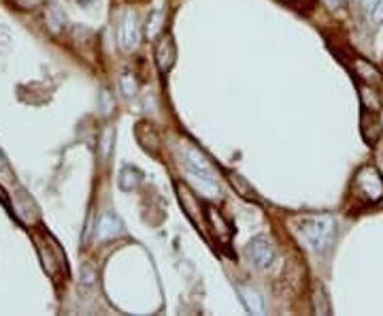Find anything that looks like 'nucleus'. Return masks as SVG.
<instances>
[{
    "label": "nucleus",
    "mask_w": 383,
    "mask_h": 316,
    "mask_svg": "<svg viewBox=\"0 0 383 316\" xmlns=\"http://www.w3.org/2000/svg\"><path fill=\"white\" fill-rule=\"evenodd\" d=\"M311 250H326L332 239H335V221L330 216H311V218H300L296 229H294Z\"/></svg>",
    "instance_id": "f257e3e1"
},
{
    "label": "nucleus",
    "mask_w": 383,
    "mask_h": 316,
    "mask_svg": "<svg viewBox=\"0 0 383 316\" xmlns=\"http://www.w3.org/2000/svg\"><path fill=\"white\" fill-rule=\"evenodd\" d=\"M355 190L371 203H377L383 199V180L377 169L364 167L360 174L355 176Z\"/></svg>",
    "instance_id": "f03ea898"
},
{
    "label": "nucleus",
    "mask_w": 383,
    "mask_h": 316,
    "mask_svg": "<svg viewBox=\"0 0 383 316\" xmlns=\"http://www.w3.org/2000/svg\"><path fill=\"white\" fill-rule=\"evenodd\" d=\"M247 257L258 270H266L275 261V250L271 246V241H266L264 237H255L247 244Z\"/></svg>",
    "instance_id": "7ed1b4c3"
},
{
    "label": "nucleus",
    "mask_w": 383,
    "mask_h": 316,
    "mask_svg": "<svg viewBox=\"0 0 383 316\" xmlns=\"http://www.w3.org/2000/svg\"><path fill=\"white\" fill-rule=\"evenodd\" d=\"M139 39H141V30H139V17L135 11H128L121 26H119V45L124 47L126 52L135 50L139 45Z\"/></svg>",
    "instance_id": "20e7f679"
},
{
    "label": "nucleus",
    "mask_w": 383,
    "mask_h": 316,
    "mask_svg": "<svg viewBox=\"0 0 383 316\" xmlns=\"http://www.w3.org/2000/svg\"><path fill=\"white\" fill-rule=\"evenodd\" d=\"M239 295L251 314H264V299L260 297L258 290H253L249 286H239Z\"/></svg>",
    "instance_id": "39448f33"
},
{
    "label": "nucleus",
    "mask_w": 383,
    "mask_h": 316,
    "mask_svg": "<svg viewBox=\"0 0 383 316\" xmlns=\"http://www.w3.org/2000/svg\"><path fill=\"white\" fill-rule=\"evenodd\" d=\"M175 58H177V50H175V43H173V37H166L160 47H158V66L160 71H170L173 64H175Z\"/></svg>",
    "instance_id": "423d86ee"
},
{
    "label": "nucleus",
    "mask_w": 383,
    "mask_h": 316,
    "mask_svg": "<svg viewBox=\"0 0 383 316\" xmlns=\"http://www.w3.org/2000/svg\"><path fill=\"white\" fill-rule=\"evenodd\" d=\"M119 221L113 214H102L98 223V239H109L119 233Z\"/></svg>",
    "instance_id": "0eeeda50"
},
{
    "label": "nucleus",
    "mask_w": 383,
    "mask_h": 316,
    "mask_svg": "<svg viewBox=\"0 0 383 316\" xmlns=\"http://www.w3.org/2000/svg\"><path fill=\"white\" fill-rule=\"evenodd\" d=\"M141 171L139 169H135V167H126L124 171H121V178H119V186L124 188V190H132V188H137L139 184H141Z\"/></svg>",
    "instance_id": "6e6552de"
},
{
    "label": "nucleus",
    "mask_w": 383,
    "mask_h": 316,
    "mask_svg": "<svg viewBox=\"0 0 383 316\" xmlns=\"http://www.w3.org/2000/svg\"><path fill=\"white\" fill-rule=\"evenodd\" d=\"M160 28H162V11L158 9V11H153V13L149 15V24H147V35H149V37H156Z\"/></svg>",
    "instance_id": "1a4fd4ad"
},
{
    "label": "nucleus",
    "mask_w": 383,
    "mask_h": 316,
    "mask_svg": "<svg viewBox=\"0 0 383 316\" xmlns=\"http://www.w3.org/2000/svg\"><path fill=\"white\" fill-rule=\"evenodd\" d=\"M121 90H124L126 96H132V94L137 92V84H135L132 75H128V73L121 77Z\"/></svg>",
    "instance_id": "9d476101"
},
{
    "label": "nucleus",
    "mask_w": 383,
    "mask_h": 316,
    "mask_svg": "<svg viewBox=\"0 0 383 316\" xmlns=\"http://www.w3.org/2000/svg\"><path fill=\"white\" fill-rule=\"evenodd\" d=\"M111 139H113V131L107 129L105 135H102V158L109 156V148H111Z\"/></svg>",
    "instance_id": "9b49d317"
},
{
    "label": "nucleus",
    "mask_w": 383,
    "mask_h": 316,
    "mask_svg": "<svg viewBox=\"0 0 383 316\" xmlns=\"http://www.w3.org/2000/svg\"><path fill=\"white\" fill-rule=\"evenodd\" d=\"M371 19H373V24H379V21H383V0H379L377 7L373 9V13H371Z\"/></svg>",
    "instance_id": "f8f14e48"
},
{
    "label": "nucleus",
    "mask_w": 383,
    "mask_h": 316,
    "mask_svg": "<svg viewBox=\"0 0 383 316\" xmlns=\"http://www.w3.org/2000/svg\"><path fill=\"white\" fill-rule=\"evenodd\" d=\"M377 3H379V0H362V7H364V11L371 15V13H373V9L377 7Z\"/></svg>",
    "instance_id": "ddd939ff"
},
{
    "label": "nucleus",
    "mask_w": 383,
    "mask_h": 316,
    "mask_svg": "<svg viewBox=\"0 0 383 316\" xmlns=\"http://www.w3.org/2000/svg\"><path fill=\"white\" fill-rule=\"evenodd\" d=\"M328 5H330L332 9H339V7L345 5V0H328Z\"/></svg>",
    "instance_id": "4468645a"
},
{
    "label": "nucleus",
    "mask_w": 383,
    "mask_h": 316,
    "mask_svg": "<svg viewBox=\"0 0 383 316\" xmlns=\"http://www.w3.org/2000/svg\"><path fill=\"white\" fill-rule=\"evenodd\" d=\"M0 167H3V158H0Z\"/></svg>",
    "instance_id": "2eb2a0df"
}]
</instances>
